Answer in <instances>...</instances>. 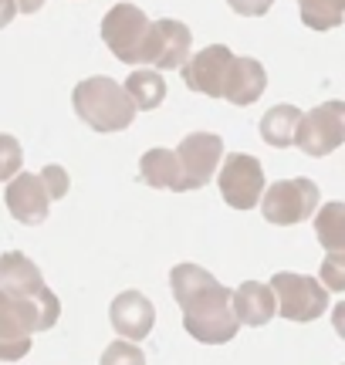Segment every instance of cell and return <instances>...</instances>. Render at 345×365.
I'll return each instance as SVG.
<instances>
[{
  "label": "cell",
  "instance_id": "1",
  "mask_svg": "<svg viewBox=\"0 0 345 365\" xmlns=\"http://www.w3.org/2000/svg\"><path fill=\"white\" fill-rule=\"evenodd\" d=\"M170 287L183 308V325L190 339L203 345H224L237 335V318L230 312V287H224L200 264H176L170 271Z\"/></svg>",
  "mask_w": 345,
  "mask_h": 365
},
{
  "label": "cell",
  "instance_id": "2",
  "mask_svg": "<svg viewBox=\"0 0 345 365\" xmlns=\"http://www.w3.org/2000/svg\"><path fill=\"white\" fill-rule=\"evenodd\" d=\"M61 301L54 291L41 298H14L0 291V362H17L31 352V335L58 325Z\"/></svg>",
  "mask_w": 345,
  "mask_h": 365
},
{
  "label": "cell",
  "instance_id": "3",
  "mask_svg": "<svg viewBox=\"0 0 345 365\" xmlns=\"http://www.w3.org/2000/svg\"><path fill=\"white\" fill-rule=\"evenodd\" d=\"M71 105L75 115L95 132H122L133 125L135 105L129 102V95L115 78H85L71 91Z\"/></svg>",
  "mask_w": 345,
  "mask_h": 365
},
{
  "label": "cell",
  "instance_id": "4",
  "mask_svg": "<svg viewBox=\"0 0 345 365\" xmlns=\"http://www.w3.org/2000/svg\"><path fill=\"white\" fill-rule=\"evenodd\" d=\"M267 287L274 291V304H278L281 318L288 322H315L329 312V291L311 274L278 271Z\"/></svg>",
  "mask_w": 345,
  "mask_h": 365
},
{
  "label": "cell",
  "instance_id": "5",
  "mask_svg": "<svg viewBox=\"0 0 345 365\" xmlns=\"http://www.w3.org/2000/svg\"><path fill=\"white\" fill-rule=\"evenodd\" d=\"M261 196H264L261 213H264V220L274 223V227L305 223L308 217L319 210V182H311L308 176L271 182Z\"/></svg>",
  "mask_w": 345,
  "mask_h": 365
},
{
  "label": "cell",
  "instance_id": "6",
  "mask_svg": "<svg viewBox=\"0 0 345 365\" xmlns=\"http://www.w3.org/2000/svg\"><path fill=\"white\" fill-rule=\"evenodd\" d=\"M345 143V102H321L311 112H302L294 145L311 159L335 153Z\"/></svg>",
  "mask_w": 345,
  "mask_h": 365
},
{
  "label": "cell",
  "instance_id": "7",
  "mask_svg": "<svg viewBox=\"0 0 345 365\" xmlns=\"http://www.w3.org/2000/svg\"><path fill=\"white\" fill-rule=\"evenodd\" d=\"M149 24H153V21H149L135 4H115V7L102 17V41H105L108 51L115 54L119 61L139 65Z\"/></svg>",
  "mask_w": 345,
  "mask_h": 365
},
{
  "label": "cell",
  "instance_id": "8",
  "mask_svg": "<svg viewBox=\"0 0 345 365\" xmlns=\"http://www.w3.org/2000/svg\"><path fill=\"white\" fill-rule=\"evenodd\" d=\"M172 153H176V163H180L183 190H200V186L210 182V176L224 159V139L217 132H190V135L180 139V145Z\"/></svg>",
  "mask_w": 345,
  "mask_h": 365
},
{
  "label": "cell",
  "instance_id": "9",
  "mask_svg": "<svg viewBox=\"0 0 345 365\" xmlns=\"http://www.w3.org/2000/svg\"><path fill=\"white\" fill-rule=\"evenodd\" d=\"M190 48H193V31H190L183 21L163 17V21H153V24H149L139 65H156V71L183 68L186 58H190Z\"/></svg>",
  "mask_w": 345,
  "mask_h": 365
},
{
  "label": "cell",
  "instance_id": "10",
  "mask_svg": "<svg viewBox=\"0 0 345 365\" xmlns=\"http://www.w3.org/2000/svg\"><path fill=\"white\" fill-rule=\"evenodd\" d=\"M261 193H264V166H261V159L247 156V153L227 156L224 170H220V196H224L227 207L254 210Z\"/></svg>",
  "mask_w": 345,
  "mask_h": 365
},
{
  "label": "cell",
  "instance_id": "11",
  "mask_svg": "<svg viewBox=\"0 0 345 365\" xmlns=\"http://www.w3.org/2000/svg\"><path fill=\"white\" fill-rule=\"evenodd\" d=\"M237 54L230 51L227 44H210L197 51L193 58H186L183 65V85L197 95H210V98H220L224 95V81H227V71L234 65Z\"/></svg>",
  "mask_w": 345,
  "mask_h": 365
},
{
  "label": "cell",
  "instance_id": "12",
  "mask_svg": "<svg viewBox=\"0 0 345 365\" xmlns=\"http://www.w3.org/2000/svg\"><path fill=\"white\" fill-rule=\"evenodd\" d=\"M7 210H11L14 220H21L24 227H38V223L48 220V213H51V200L44 193V186L34 173H17L11 176L7 182Z\"/></svg>",
  "mask_w": 345,
  "mask_h": 365
},
{
  "label": "cell",
  "instance_id": "13",
  "mask_svg": "<svg viewBox=\"0 0 345 365\" xmlns=\"http://www.w3.org/2000/svg\"><path fill=\"white\" fill-rule=\"evenodd\" d=\"M108 318H112V328L119 331L122 341H143L153 331L156 308H153V301L143 291H122L119 298L112 301Z\"/></svg>",
  "mask_w": 345,
  "mask_h": 365
},
{
  "label": "cell",
  "instance_id": "14",
  "mask_svg": "<svg viewBox=\"0 0 345 365\" xmlns=\"http://www.w3.org/2000/svg\"><path fill=\"white\" fill-rule=\"evenodd\" d=\"M0 291L14 294V298H41L51 287L44 284L38 264L31 261L21 250H7L0 254Z\"/></svg>",
  "mask_w": 345,
  "mask_h": 365
},
{
  "label": "cell",
  "instance_id": "15",
  "mask_svg": "<svg viewBox=\"0 0 345 365\" xmlns=\"http://www.w3.org/2000/svg\"><path fill=\"white\" fill-rule=\"evenodd\" d=\"M230 312L237 318V325H251V328H264L278 304H274V291L261 281H244L237 291H230Z\"/></svg>",
  "mask_w": 345,
  "mask_h": 365
},
{
  "label": "cell",
  "instance_id": "16",
  "mask_svg": "<svg viewBox=\"0 0 345 365\" xmlns=\"http://www.w3.org/2000/svg\"><path fill=\"white\" fill-rule=\"evenodd\" d=\"M267 88V71L257 58H234V65L227 71L224 95L230 105H254Z\"/></svg>",
  "mask_w": 345,
  "mask_h": 365
},
{
  "label": "cell",
  "instance_id": "17",
  "mask_svg": "<svg viewBox=\"0 0 345 365\" xmlns=\"http://www.w3.org/2000/svg\"><path fill=\"white\" fill-rule=\"evenodd\" d=\"M139 173L143 180L153 186V190H172V193H183V180H180V163H176V153L172 149H149L143 163H139Z\"/></svg>",
  "mask_w": 345,
  "mask_h": 365
},
{
  "label": "cell",
  "instance_id": "18",
  "mask_svg": "<svg viewBox=\"0 0 345 365\" xmlns=\"http://www.w3.org/2000/svg\"><path fill=\"white\" fill-rule=\"evenodd\" d=\"M298 122H302V108L298 105H274L267 108L264 118H261V139L274 149H284V145L294 143V132H298Z\"/></svg>",
  "mask_w": 345,
  "mask_h": 365
},
{
  "label": "cell",
  "instance_id": "19",
  "mask_svg": "<svg viewBox=\"0 0 345 365\" xmlns=\"http://www.w3.org/2000/svg\"><path fill=\"white\" fill-rule=\"evenodd\" d=\"M122 88L129 95V102L135 105V112H153V108H160L163 98H166V81H163V75L156 68H139V71H133Z\"/></svg>",
  "mask_w": 345,
  "mask_h": 365
},
{
  "label": "cell",
  "instance_id": "20",
  "mask_svg": "<svg viewBox=\"0 0 345 365\" xmlns=\"http://www.w3.org/2000/svg\"><path fill=\"white\" fill-rule=\"evenodd\" d=\"M315 237L325 250H345V203L332 200L319 210V220H315Z\"/></svg>",
  "mask_w": 345,
  "mask_h": 365
},
{
  "label": "cell",
  "instance_id": "21",
  "mask_svg": "<svg viewBox=\"0 0 345 365\" xmlns=\"http://www.w3.org/2000/svg\"><path fill=\"white\" fill-rule=\"evenodd\" d=\"M298 11L311 31H332L342 24L345 0H298Z\"/></svg>",
  "mask_w": 345,
  "mask_h": 365
},
{
  "label": "cell",
  "instance_id": "22",
  "mask_svg": "<svg viewBox=\"0 0 345 365\" xmlns=\"http://www.w3.org/2000/svg\"><path fill=\"white\" fill-rule=\"evenodd\" d=\"M98 365H146V355L135 341H112L105 352H102V362Z\"/></svg>",
  "mask_w": 345,
  "mask_h": 365
},
{
  "label": "cell",
  "instance_id": "23",
  "mask_svg": "<svg viewBox=\"0 0 345 365\" xmlns=\"http://www.w3.org/2000/svg\"><path fill=\"white\" fill-rule=\"evenodd\" d=\"M21 159H24L21 143L14 135H7V132H0V182H7L11 176L21 173Z\"/></svg>",
  "mask_w": 345,
  "mask_h": 365
},
{
  "label": "cell",
  "instance_id": "24",
  "mask_svg": "<svg viewBox=\"0 0 345 365\" xmlns=\"http://www.w3.org/2000/svg\"><path fill=\"white\" fill-rule=\"evenodd\" d=\"M321 284L325 291H345V250H329L321 264Z\"/></svg>",
  "mask_w": 345,
  "mask_h": 365
},
{
  "label": "cell",
  "instance_id": "25",
  "mask_svg": "<svg viewBox=\"0 0 345 365\" xmlns=\"http://www.w3.org/2000/svg\"><path fill=\"white\" fill-rule=\"evenodd\" d=\"M41 186H44V193H48V200H61V196L68 193V173H65V166H44L41 170Z\"/></svg>",
  "mask_w": 345,
  "mask_h": 365
},
{
  "label": "cell",
  "instance_id": "26",
  "mask_svg": "<svg viewBox=\"0 0 345 365\" xmlns=\"http://www.w3.org/2000/svg\"><path fill=\"white\" fill-rule=\"evenodd\" d=\"M227 4H230V11L240 14V17H264L274 0H227Z\"/></svg>",
  "mask_w": 345,
  "mask_h": 365
},
{
  "label": "cell",
  "instance_id": "27",
  "mask_svg": "<svg viewBox=\"0 0 345 365\" xmlns=\"http://www.w3.org/2000/svg\"><path fill=\"white\" fill-rule=\"evenodd\" d=\"M14 17H17V4L14 0H0V31L11 24Z\"/></svg>",
  "mask_w": 345,
  "mask_h": 365
},
{
  "label": "cell",
  "instance_id": "28",
  "mask_svg": "<svg viewBox=\"0 0 345 365\" xmlns=\"http://www.w3.org/2000/svg\"><path fill=\"white\" fill-rule=\"evenodd\" d=\"M17 4V11H24V14H34L44 7V0H14Z\"/></svg>",
  "mask_w": 345,
  "mask_h": 365
},
{
  "label": "cell",
  "instance_id": "29",
  "mask_svg": "<svg viewBox=\"0 0 345 365\" xmlns=\"http://www.w3.org/2000/svg\"><path fill=\"white\" fill-rule=\"evenodd\" d=\"M125 4H129V0H125Z\"/></svg>",
  "mask_w": 345,
  "mask_h": 365
}]
</instances>
